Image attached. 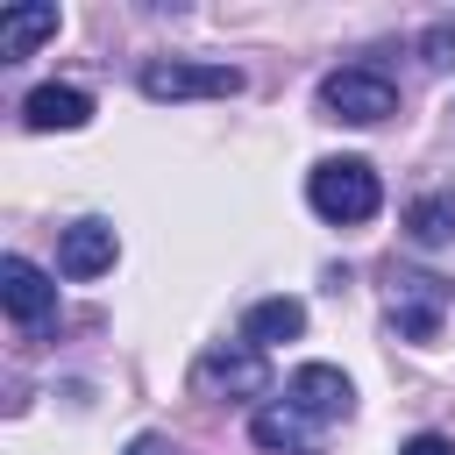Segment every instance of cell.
<instances>
[{"label": "cell", "instance_id": "4", "mask_svg": "<svg viewBox=\"0 0 455 455\" xmlns=\"http://www.w3.org/2000/svg\"><path fill=\"white\" fill-rule=\"evenodd\" d=\"M199 384H206L213 398H263V391H270V363H263V348H249V341H220V348L199 355Z\"/></svg>", "mask_w": 455, "mask_h": 455}, {"label": "cell", "instance_id": "9", "mask_svg": "<svg viewBox=\"0 0 455 455\" xmlns=\"http://www.w3.org/2000/svg\"><path fill=\"white\" fill-rule=\"evenodd\" d=\"M21 121H28L36 135H57V128L71 135V128H85V121H92V92H85V85H57V78H50V85H36V92L21 100Z\"/></svg>", "mask_w": 455, "mask_h": 455}, {"label": "cell", "instance_id": "11", "mask_svg": "<svg viewBox=\"0 0 455 455\" xmlns=\"http://www.w3.org/2000/svg\"><path fill=\"white\" fill-rule=\"evenodd\" d=\"M299 334H306V299H291V291L256 299V306L242 313V341H249V348H277V341H299Z\"/></svg>", "mask_w": 455, "mask_h": 455}, {"label": "cell", "instance_id": "12", "mask_svg": "<svg viewBox=\"0 0 455 455\" xmlns=\"http://www.w3.org/2000/svg\"><path fill=\"white\" fill-rule=\"evenodd\" d=\"M50 36H57V7H7L0 14V64H21Z\"/></svg>", "mask_w": 455, "mask_h": 455}, {"label": "cell", "instance_id": "16", "mask_svg": "<svg viewBox=\"0 0 455 455\" xmlns=\"http://www.w3.org/2000/svg\"><path fill=\"white\" fill-rule=\"evenodd\" d=\"M121 455H178V448H171V441H164V434H135V441H128V448H121Z\"/></svg>", "mask_w": 455, "mask_h": 455}, {"label": "cell", "instance_id": "6", "mask_svg": "<svg viewBox=\"0 0 455 455\" xmlns=\"http://www.w3.org/2000/svg\"><path fill=\"white\" fill-rule=\"evenodd\" d=\"M284 398H291L306 419H320V427L355 412V384H348L334 363H299V370H291V384H284Z\"/></svg>", "mask_w": 455, "mask_h": 455}, {"label": "cell", "instance_id": "1", "mask_svg": "<svg viewBox=\"0 0 455 455\" xmlns=\"http://www.w3.org/2000/svg\"><path fill=\"white\" fill-rule=\"evenodd\" d=\"M306 199H313L320 220L355 228V220H370V213L384 206V185H377V171H370L363 156H320V164L306 171Z\"/></svg>", "mask_w": 455, "mask_h": 455}, {"label": "cell", "instance_id": "8", "mask_svg": "<svg viewBox=\"0 0 455 455\" xmlns=\"http://www.w3.org/2000/svg\"><path fill=\"white\" fill-rule=\"evenodd\" d=\"M114 256H121V235L107 220H71L57 235V270L64 277H100V270H114Z\"/></svg>", "mask_w": 455, "mask_h": 455}, {"label": "cell", "instance_id": "5", "mask_svg": "<svg viewBox=\"0 0 455 455\" xmlns=\"http://www.w3.org/2000/svg\"><path fill=\"white\" fill-rule=\"evenodd\" d=\"M0 306H7L14 327H43L57 313V277L28 256H0Z\"/></svg>", "mask_w": 455, "mask_h": 455}, {"label": "cell", "instance_id": "2", "mask_svg": "<svg viewBox=\"0 0 455 455\" xmlns=\"http://www.w3.org/2000/svg\"><path fill=\"white\" fill-rule=\"evenodd\" d=\"M320 107H327L334 121L377 128V121H391V114H398V85H391L384 71H370V64H341V71H327V78H320Z\"/></svg>", "mask_w": 455, "mask_h": 455}, {"label": "cell", "instance_id": "3", "mask_svg": "<svg viewBox=\"0 0 455 455\" xmlns=\"http://www.w3.org/2000/svg\"><path fill=\"white\" fill-rule=\"evenodd\" d=\"M142 92H149V100H228V92H242V71H235V64L156 57V64H142Z\"/></svg>", "mask_w": 455, "mask_h": 455}, {"label": "cell", "instance_id": "10", "mask_svg": "<svg viewBox=\"0 0 455 455\" xmlns=\"http://www.w3.org/2000/svg\"><path fill=\"white\" fill-rule=\"evenodd\" d=\"M391 334H405V341L441 334V284L434 277H391Z\"/></svg>", "mask_w": 455, "mask_h": 455}, {"label": "cell", "instance_id": "13", "mask_svg": "<svg viewBox=\"0 0 455 455\" xmlns=\"http://www.w3.org/2000/svg\"><path fill=\"white\" fill-rule=\"evenodd\" d=\"M405 235H412L419 249H448V242H455V192H419V199L405 206Z\"/></svg>", "mask_w": 455, "mask_h": 455}, {"label": "cell", "instance_id": "15", "mask_svg": "<svg viewBox=\"0 0 455 455\" xmlns=\"http://www.w3.org/2000/svg\"><path fill=\"white\" fill-rule=\"evenodd\" d=\"M398 455H455V441H448V434H412Z\"/></svg>", "mask_w": 455, "mask_h": 455}, {"label": "cell", "instance_id": "7", "mask_svg": "<svg viewBox=\"0 0 455 455\" xmlns=\"http://www.w3.org/2000/svg\"><path fill=\"white\" fill-rule=\"evenodd\" d=\"M249 441H256V448H270V455H320L327 427H320V419H306L291 398H277V405H256V412H249Z\"/></svg>", "mask_w": 455, "mask_h": 455}, {"label": "cell", "instance_id": "14", "mask_svg": "<svg viewBox=\"0 0 455 455\" xmlns=\"http://www.w3.org/2000/svg\"><path fill=\"white\" fill-rule=\"evenodd\" d=\"M427 64H434V71L455 64V28H434V36H427Z\"/></svg>", "mask_w": 455, "mask_h": 455}]
</instances>
